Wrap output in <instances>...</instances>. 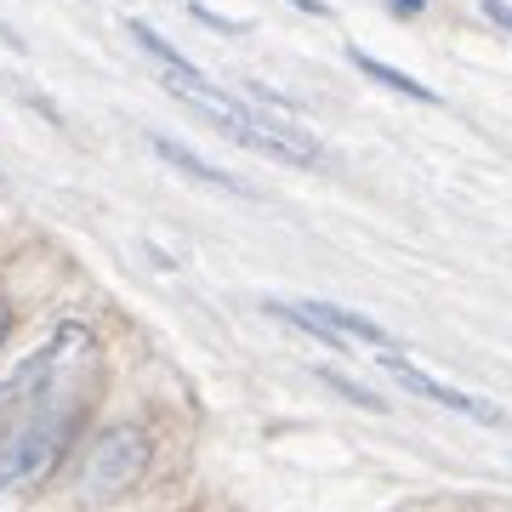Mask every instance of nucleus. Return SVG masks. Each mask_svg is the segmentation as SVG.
Wrapping results in <instances>:
<instances>
[{"label":"nucleus","mask_w":512,"mask_h":512,"mask_svg":"<svg viewBox=\"0 0 512 512\" xmlns=\"http://www.w3.org/2000/svg\"><path fill=\"white\" fill-rule=\"evenodd\" d=\"M92 382L97 336L80 319H63L29 359L0 376V490L40 478L69 450Z\"/></svg>","instance_id":"obj_1"},{"label":"nucleus","mask_w":512,"mask_h":512,"mask_svg":"<svg viewBox=\"0 0 512 512\" xmlns=\"http://www.w3.org/2000/svg\"><path fill=\"white\" fill-rule=\"evenodd\" d=\"M165 86L177 92V103H188V109L200 114L205 126H217L222 137H234V143L268 154V160H285V165H313L319 160V137H308V131L274 120L256 97L211 86L194 63H188V69H165Z\"/></svg>","instance_id":"obj_2"},{"label":"nucleus","mask_w":512,"mask_h":512,"mask_svg":"<svg viewBox=\"0 0 512 512\" xmlns=\"http://www.w3.org/2000/svg\"><path fill=\"white\" fill-rule=\"evenodd\" d=\"M148 467V433L143 427H131V421H114L103 427L92 444H86V456H80V473H74V495L80 501H114V495H126Z\"/></svg>","instance_id":"obj_3"},{"label":"nucleus","mask_w":512,"mask_h":512,"mask_svg":"<svg viewBox=\"0 0 512 512\" xmlns=\"http://www.w3.org/2000/svg\"><path fill=\"white\" fill-rule=\"evenodd\" d=\"M382 370H387V376H393V382L404 387V393H416V399H433V404H444V410H456V416L484 421V427H495V421H501V410H495V404L473 399V393H461V387L439 382V376H427V370H416L410 359H399V353H387V359H382Z\"/></svg>","instance_id":"obj_4"},{"label":"nucleus","mask_w":512,"mask_h":512,"mask_svg":"<svg viewBox=\"0 0 512 512\" xmlns=\"http://www.w3.org/2000/svg\"><path fill=\"white\" fill-rule=\"evenodd\" d=\"M148 148L160 154L171 171H183V177H194V183H205V188H222V194H245L251 200L256 188L251 183H239V177H228V171H217L211 160H200L194 148H183V143H171V137H148Z\"/></svg>","instance_id":"obj_5"},{"label":"nucleus","mask_w":512,"mask_h":512,"mask_svg":"<svg viewBox=\"0 0 512 512\" xmlns=\"http://www.w3.org/2000/svg\"><path fill=\"white\" fill-rule=\"evenodd\" d=\"M302 308H308L330 336H342V342H370V348H387V342H393L376 319H365V313H353V308H336V302H302Z\"/></svg>","instance_id":"obj_6"},{"label":"nucleus","mask_w":512,"mask_h":512,"mask_svg":"<svg viewBox=\"0 0 512 512\" xmlns=\"http://www.w3.org/2000/svg\"><path fill=\"white\" fill-rule=\"evenodd\" d=\"M348 63H353V69H359V74H370V80H376V86H387V92L410 97V103H427V109H433V103H439V92H427V86H421L416 74H399V69H393V63H382V57L348 52Z\"/></svg>","instance_id":"obj_7"},{"label":"nucleus","mask_w":512,"mask_h":512,"mask_svg":"<svg viewBox=\"0 0 512 512\" xmlns=\"http://www.w3.org/2000/svg\"><path fill=\"white\" fill-rule=\"evenodd\" d=\"M131 40H137V46H143V52L154 57V63H160V69H188V57L177 52V46H165V40L154 35L148 23H137V18H131Z\"/></svg>","instance_id":"obj_8"},{"label":"nucleus","mask_w":512,"mask_h":512,"mask_svg":"<svg viewBox=\"0 0 512 512\" xmlns=\"http://www.w3.org/2000/svg\"><path fill=\"white\" fill-rule=\"evenodd\" d=\"M325 382L336 387V393H342V399H353V404H365V410H387L382 399H376V393H370V387H359V382H348V376H336V370H325Z\"/></svg>","instance_id":"obj_9"},{"label":"nucleus","mask_w":512,"mask_h":512,"mask_svg":"<svg viewBox=\"0 0 512 512\" xmlns=\"http://www.w3.org/2000/svg\"><path fill=\"white\" fill-rule=\"evenodd\" d=\"M188 12H194L200 23H211V29H222V35H245V29H251L245 18H217V12H205V6H188Z\"/></svg>","instance_id":"obj_10"},{"label":"nucleus","mask_w":512,"mask_h":512,"mask_svg":"<svg viewBox=\"0 0 512 512\" xmlns=\"http://www.w3.org/2000/svg\"><path fill=\"white\" fill-rule=\"evenodd\" d=\"M478 6H484V18H490L495 29H507L512 35V0H478Z\"/></svg>","instance_id":"obj_11"},{"label":"nucleus","mask_w":512,"mask_h":512,"mask_svg":"<svg viewBox=\"0 0 512 512\" xmlns=\"http://www.w3.org/2000/svg\"><path fill=\"white\" fill-rule=\"evenodd\" d=\"M421 6H427V0H387V12H393V18H416Z\"/></svg>","instance_id":"obj_12"},{"label":"nucleus","mask_w":512,"mask_h":512,"mask_svg":"<svg viewBox=\"0 0 512 512\" xmlns=\"http://www.w3.org/2000/svg\"><path fill=\"white\" fill-rule=\"evenodd\" d=\"M291 6H296V12H308V18H330L325 0H291Z\"/></svg>","instance_id":"obj_13"},{"label":"nucleus","mask_w":512,"mask_h":512,"mask_svg":"<svg viewBox=\"0 0 512 512\" xmlns=\"http://www.w3.org/2000/svg\"><path fill=\"white\" fill-rule=\"evenodd\" d=\"M6 330H12V313H6V302H0V348H6Z\"/></svg>","instance_id":"obj_14"}]
</instances>
